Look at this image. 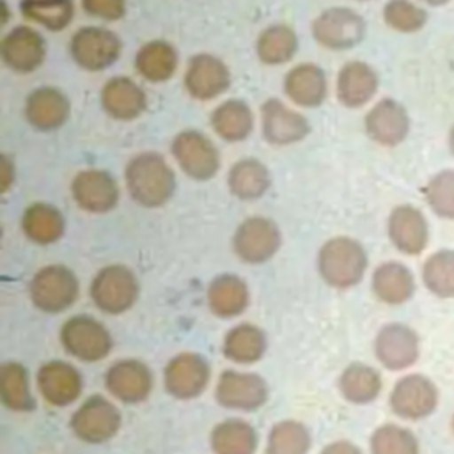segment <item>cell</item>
<instances>
[{
	"label": "cell",
	"mask_w": 454,
	"mask_h": 454,
	"mask_svg": "<svg viewBox=\"0 0 454 454\" xmlns=\"http://www.w3.org/2000/svg\"><path fill=\"white\" fill-rule=\"evenodd\" d=\"M261 121L262 135L273 145L296 144L310 131L309 121L277 98H270L262 103Z\"/></svg>",
	"instance_id": "15"
},
{
	"label": "cell",
	"mask_w": 454,
	"mask_h": 454,
	"mask_svg": "<svg viewBox=\"0 0 454 454\" xmlns=\"http://www.w3.org/2000/svg\"><path fill=\"white\" fill-rule=\"evenodd\" d=\"M20 9L30 21L57 32L64 30L74 16L73 0H23Z\"/></svg>",
	"instance_id": "38"
},
{
	"label": "cell",
	"mask_w": 454,
	"mask_h": 454,
	"mask_svg": "<svg viewBox=\"0 0 454 454\" xmlns=\"http://www.w3.org/2000/svg\"><path fill=\"white\" fill-rule=\"evenodd\" d=\"M383 20L397 32H417L427 21V12L410 0H390L383 7Z\"/></svg>",
	"instance_id": "42"
},
{
	"label": "cell",
	"mask_w": 454,
	"mask_h": 454,
	"mask_svg": "<svg viewBox=\"0 0 454 454\" xmlns=\"http://www.w3.org/2000/svg\"><path fill=\"white\" fill-rule=\"evenodd\" d=\"M365 131L380 145H397L401 144L410 129V119L401 103L385 98L378 101L364 119Z\"/></svg>",
	"instance_id": "20"
},
{
	"label": "cell",
	"mask_w": 454,
	"mask_h": 454,
	"mask_svg": "<svg viewBox=\"0 0 454 454\" xmlns=\"http://www.w3.org/2000/svg\"><path fill=\"white\" fill-rule=\"evenodd\" d=\"M319 454H362V450L351 442L339 440V442L328 443Z\"/></svg>",
	"instance_id": "45"
},
{
	"label": "cell",
	"mask_w": 454,
	"mask_h": 454,
	"mask_svg": "<svg viewBox=\"0 0 454 454\" xmlns=\"http://www.w3.org/2000/svg\"><path fill=\"white\" fill-rule=\"evenodd\" d=\"M376 90L378 74L365 62H348L337 74V98L348 108H358L365 105L376 94Z\"/></svg>",
	"instance_id": "26"
},
{
	"label": "cell",
	"mask_w": 454,
	"mask_h": 454,
	"mask_svg": "<svg viewBox=\"0 0 454 454\" xmlns=\"http://www.w3.org/2000/svg\"><path fill=\"white\" fill-rule=\"evenodd\" d=\"M298 50V37L287 25H271L264 28L255 43V51L261 62L278 66L294 57Z\"/></svg>",
	"instance_id": "37"
},
{
	"label": "cell",
	"mask_w": 454,
	"mask_h": 454,
	"mask_svg": "<svg viewBox=\"0 0 454 454\" xmlns=\"http://www.w3.org/2000/svg\"><path fill=\"white\" fill-rule=\"evenodd\" d=\"M82 7L94 18L115 21L126 12V0H82Z\"/></svg>",
	"instance_id": "44"
},
{
	"label": "cell",
	"mask_w": 454,
	"mask_h": 454,
	"mask_svg": "<svg viewBox=\"0 0 454 454\" xmlns=\"http://www.w3.org/2000/svg\"><path fill=\"white\" fill-rule=\"evenodd\" d=\"M21 227L30 241L37 245H51L64 232V218L57 207L35 202L25 209Z\"/></svg>",
	"instance_id": "33"
},
{
	"label": "cell",
	"mask_w": 454,
	"mask_h": 454,
	"mask_svg": "<svg viewBox=\"0 0 454 454\" xmlns=\"http://www.w3.org/2000/svg\"><path fill=\"white\" fill-rule=\"evenodd\" d=\"M12 183V163L7 156H4V179H2V192H7V188Z\"/></svg>",
	"instance_id": "46"
},
{
	"label": "cell",
	"mask_w": 454,
	"mask_h": 454,
	"mask_svg": "<svg viewBox=\"0 0 454 454\" xmlns=\"http://www.w3.org/2000/svg\"><path fill=\"white\" fill-rule=\"evenodd\" d=\"M236 255L250 264L266 262L271 259L282 245V234L278 225L264 216H252L239 223L234 232Z\"/></svg>",
	"instance_id": "9"
},
{
	"label": "cell",
	"mask_w": 454,
	"mask_h": 454,
	"mask_svg": "<svg viewBox=\"0 0 454 454\" xmlns=\"http://www.w3.org/2000/svg\"><path fill=\"white\" fill-rule=\"evenodd\" d=\"M0 53L9 69L25 74L44 62L46 43L37 30L21 25L4 35Z\"/></svg>",
	"instance_id": "17"
},
{
	"label": "cell",
	"mask_w": 454,
	"mask_h": 454,
	"mask_svg": "<svg viewBox=\"0 0 454 454\" xmlns=\"http://www.w3.org/2000/svg\"><path fill=\"white\" fill-rule=\"evenodd\" d=\"M426 4H429V5H443V4H447L449 0H424Z\"/></svg>",
	"instance_id": "48"
},
{
	"label": "cell",
	"mask_w": 454,
	"mask_h": 454,
	"mask_svg": "<svg viewBox=\"0 0 454 454\" xmlns=\"http://www.w3.org/2000/svg\"><path fill=\"white\" fill-rule=\"evenodd\" d=\"M69 99L55 87H39L25 101V117L39 131H53L69 117Z\"/></svg>",
	"instance_id": "23"
},
{
	"label": "cell",
	"mask_w": 454,
	"mask_h": 454,
	"mask_svg": "<svg viewBox=\"0 0 454 454\" xmlns=\"http://www.w3.org/2000/svg\"><path fill=\"white\" fill-rule=\"evenodd\" d=\"M413 289V275L401 262H383L372 273V291L385 303H403L411 298Z\"/></svg>",
	"instance_id": "29"
},
{
	"label": "cell",
	"mask_w": 454,
	"mask_h": 454,
	"mask_svg": "<svg viewBox=\"0 0 454 454\" xmlns=\"http://www.w3.org/2000/svg\"><path fill=\"white\" fill-rule=\"evenodd\" d=\"M449 145H450V151H452V154H454V126H452L450 135H449Z\"/></svg>",
	"instance_id": "47"
},
{
	"label": "cell",
	"mask_w": 454,
	"mask_h": 454,
	"mask_svg": "<svg viewBox=\"0 0 454 454\" xmlns=\"http://www.w3.org/2000/svg\"><path fill=\"white\" fill-rule=\"evenodd\" d=\"M266 351L264 332L250 323L231 328L223 339V355L236 364H254Z\"/></svg>",
	"instance_id": "34"
},
{
	"label": "cell",
	"mask_w": 454,
	"mask_h": 454,
	"mask_svg": "<svg viewBox=\"0 0 454 454\" xmlns=\"http://www.w3.org/2000/svg\"><path fill=\"white\" fill-rule=\"evenodd\" d=\"M108 392L128 404L144 401L153 388V374L149 367L135 358L119 360L105 374Z\"/></svg>",
	"instance_id": "18"
},
{
	"label": "cell",
	"mask_w": 454,
	"mask_h": 454,
	"mask_svg": "<svg viewBox=\"0 0 454 454\" xmlns=\"http://www.w3.org/2000/svg\"><path fill=\"white\" fill-rule=\"evenodd\" d=\"M28 293L39 310L57 314L74 303L78 296V280L67 266L50 264L34 275Z\"/></svg>",
	"instance_id": "4"
},
{
	"label": "cell",
	"mask_w": 454,
	"mask_h": 454,
	"mask_svg": "<svg viewBox=\"0 0 454 454\" xmlns=\"http://www.w3.org/2000/svg\"><path fill=\"white\" fill-rule=\"evenodd\" d=\"M165 388L176 399H193L209 383V365L199 353H179L165 367Z\"/></svg>",
	"instance_id": "13"
},
{
	"label": "cell",
	"mask_w": 454,
	"mask_h": 454,
	"mask_svg": "<svg viewBox=\"0 0 454 454\" xmlns=\"http://www.w3.org/2000/svg\"><path fill=\"white\" fill-rule=\"evenodd\" d=\"M227 184L231 193L239 200H257L268 192L271 176L264 163L254 158H245L231 167Z\"/></svg>",
	"instance_id": "28"
},
{
	"label": "cell",
	"mask_w": 454,
	"mask_h": 454,
	"mask_svg": "<svg viewBox=\"0 0 454 454\" xmlns=\"http://www.w3.org/2000/svg\"><path fill=\"white\" fill-rule=\"evenodd\" d=\"M436 387L422 374L401 378L390 394V406L394 413L410 420L427 417L436 408Z\"/></svg>",
	"instance_id": "14"
},
{
	"label": "cell",
	"mask_w": 454,
	"mask_h": 454,
	"mask_svg": "<svg viewBox=\"0 0 454 454\" xmlns=\"http://www.w3.org/2000/svg\"><path fill=\"white\" fill-rule=\"evenodd\" d=\"M367 268L364 247L348 236L328 239L317 254V270L323 280L337 289L356 286Z\"/></svg>",
	"instance_id": "2"
},
{
	"label": "cell",
	"mask_w": 454,
	"mask_h": 454,
	"mask_svg": "<svg viewBox=\"0 0 454 454\" xmlns=\"http://www.w3.org/2000/svg\"><path fill=\"white\" fill-rule=\"evenodd\" d=\"M60 342L69 355L83 362L105 358L114 344L108 330L90 316L69 317L62 325Z\"/></svg>",
	"instance_id": "5"
},
{
	"label": "cell",
	"mask_w": 454,
	"mask_h": 454,
	"mask_svg": "<svg viewBox=\"0 0 454 454\" xmlns=\"http://www.w3.org/2000/svg\"><path fill=\"white\" fill-rule=\"evenodd\" d=\"M372 454H419V442L415 434L404 427L385 424L371 436Z\"/></svg>",
	"instance_id": "41"
},
{
	"label": "cell",
	"mask_w": 454,
	"mask_h": 454,
	"mask_svg": "<svg viewBox=\"0 0 454 454\" xmlns=\"http://www.w3.org/2000/svg\"><path fill=\"white\" fill-rule=\"evenodd\" d=\"M74 202L89 213H106L117 206L119 188L106 170L89 168L74 176L71 183Z\"/></svg>",
	"instance_id": "16"
},
{
	"label": "cell",
	"mask_w": 454,
	"mask_h": 454,
	"mask_svg": "<svg viewBox=\"0 0 454 454\" xmlns=\"http://www.w3.org/2000/svg\"><path fill=\"white\" fill-rule=\"evenodd\" d=\"M374 351L387 369L401 371L415 364L419 356V337L406 325H385L376 335Z\"/></svg>",
	"instance_id": "19"
},
{
	"label": "cell",
	"mask_w": 454,
	"mask_h": 454,
	"mask_svg": "<svg viewBox=\"0 0 454 454\" xmlns=\"http://www.w3.org/2000/svg\"><path fill=\"white\" fill-rule=\"evenodd\" d=\"M121 39L103 27H82L69 43L73 60L87 71H101L110 67L121 55Z\"/></svg>",
	"instance_id": "7"
},
{
	"label": "cell",
	"mask_w": 454,
	"mask_h": 454,
	"mask_svg": "<svg viewBox=\"0 0 454 454\" xmlns=\"http://www.w3.org/2000/svg\"><path fill=\"white\" fill-rule=\"evenodd\" d=\"M90 298L99 310L106 314H122L138 298V280L128 266H105L92 278Z\"/></svg>",
	"instance_id": "3"
},
{
	"label": "cell",
	"mask_w": 454,
	"mask_h": 454,
	"mask_svg": "<svg viewBox=\"0 0 454 454\" xmlns=\"http://www.w3.org/2000/svg\"><path fill=\"white\" fill-rule=\"evenodd\" d=\"M339 390L346 401L365 404L378 397L381 390V378L376 369L355 362L342 371L339 378Z\"/></svg>",
	"instance_id": "35"
},
{
	"label": "cell",
	"mask_w": 454,
	"mask_h": 454,
	"mask_svg": "<svg viewBox=\"0 0 454 454\" xmlns=\"http://www.w3.org/2000/svg\"><path fill=\"white\" fill-rule=\"evenodd\" d=\"M147 105L145 92L138 83L126 76L110 78L101 90L103 110L117 121L137 119Z\"/></svg>",
	"instance_id": "24"
},
{
	"label": "cell",
	"mask_w": 454,
	"mask_h": 454,
	"mask_svg": "<svg viewBox=\"0 0 454 454\" xmlns=\"http://www.w3.org/2000/svg\"><path fill=\"white\" fill-rule=\"evenodd\" d=\"M388 238L392 245L408 255L420 254L429 239L424 215L413 206H397L388 216Z\"/></svg>",
	"instance_id": "22"
},
{
	"label": "cell",
	"mask_w": 454,
	"mask_h": 454,
	"mask_svg": "<svg viewBox=\"0 0 454 454\" xmlns=\"http://www.w3.org/2000/svg\"><path fill=\"white\" fill-rule=\"evenodd\" d=\"M124 179L131 199L144 207H160L176 190V176L165 158L145 151L129 160Z\"/></svg>",
	"instance_id": "1"
},
{
	"label": "cell",
	"mask_w": 454,
	"mask_h": 454,
	"mask_svg": "<svg viewBox=\"0 0 454 454\" xmlns=\"http://www.w3.org/2000/svg\"><path fill=\"white\" fill-rule=\"evenodd\" d=\"M314 39L328 50H349L365 35L364 18L349 7H330L312 21Z\"/></svg>",
	"instance_id": "6"
},
{
	"label": "cell",
	"mask_w": 454,
	"mask_h": 454,
	"mask_svg": "<svg viewBox=\"0 0 454 454\" xmlns=\"http://www.w3.org/2000/svg\"><path fill=\"white\" fill-rule=\"evenodd\" d=\"M429 207L442 218H454V170L438 172L424 188Z\"/></svg>",
	"instance_id": "43"
},
{
	"label": "cell",
	"mask_w": 454,
	"mask_h": 454,
	"mask_svg": "<svg viewBox=\"0 0 454 454\" xmlns=\"http://www.w3.org/2000/svg\"><path fill=\"white\" fill-rule=\"evenodd\" d=\"M209 442L215 454H255L257 431L241 419H227L215 426Z\"/></svg>",
	"instance_id": "31"
},
{
	"label": "cell",
	"mask_w": 454,
	"mask_h": 454,
	"mask_svg": "<svg viewBox=\"0 0 454 454\" xmlns=\"http://www.w3.org/2000/svg\"><path fill=\"white\" fill-rule=\"evenodd\" d=\"M0 399L14 411H32L35 399L30 392L28 372L18 362H7L0 367Z\"/></svg>",
	"instance_id": "36"
},
{
	"label": "cell",
	"mask_w": 454,
	"mask_h": 454,
	"mask_svg": "<svg viewBox=\"0 0 454 454\" xmlns=\"http://www.w3.org/2000/svg\"><path fill=\"white\" fill-rule=\"evenodd\" d=\"M229 85V67L218 57L211 53H199L188 60L184 71V89L192 98L207 101L223 94Z\"/></svg>",
	"instance_id": "12"
},
{
	"label": "cell",
	"mask_w": 454,
	"mask_h": 454,
	"mask_svg": "<svg viewBox=\"0 0 454 454\" xmlns=\"http://www.w3.org/2000/svg\"><path fill=\"white\" fill-rule=\"evenodd\" d=\"M452 426H454V420H452Z\"/></svg>",
	"instance_id": "49"
},
{
	"label": "cell",
	"mask_w": 454,
	"mask_h": 454,
	"mask_svg": "<svg viewBox=\"0 0 454 454\" xmlns=\"http://www.w3.org/2000/svg\"><path fill=\"white\" fill-rule=\"evenodd\" d=\"M82 374L67 362L51 360L37 371V387L46 403L67 406L82 394Z\"/></svg>",
	"instance_id": "21"
},
{
	"label": "cell",
	"mask_w": 454,
	"mask_h": 454,
	"mask_svg": "<svg viewBox=\"0 0 454 454\" xmlns=\"http://www.w3.org/2000/svg\"><path fill=\"white\" fill-rule=\"evenodd\" d=\"M284 90L287 98L300 106H319L328 94L326 74L316 64H298L286 74Z\"/></svg>",
	"instance_id": "25"
},
{
	"label": "cell",
	"mask_w": 454,
	"mask_h": 454,
	"mask_svg": "<svg viewBox=\"0 0 454 454\" xmlns=\"http://www.w3.org/2000/svg\"><path fill=\"white\" fill-rule=\"evenodd\" d=\"M172 154L181 170L197 181L211 179L220 168L216 145L200 131L186 129L172 140Z\"/></svg>",
	"instance_id": "8"
},
{
	"label": "cell",
	"mask_w": 454,
	"mask_h": 454,
	"mask_svg": "<svg viewBox=\"0 0 454 454\" xmlns=\"http://www.w3.org/2000/svg\"><path fill=\"white\" fill-rule=\"evenodd\" d=\"M216 401L223 408L250 411L262 406L268 399V385L255 372L241 371H223L218 378Z\"/></svg>",
	"instance_id": "11"
},
{
	"label": "cell",
	"mask_w": 454,
	"mask_h": 454,
	"mask_svg": "<svg viewBox=\"0 0 454 454\" xmlns=\"http://www.w3.org/2000/svg\"><path fill=\"white\" fill-rule=\"evenodd\" d=\"M121 427V413L103 395H90L71 417V429L87 443H103Z\"/></svg>",
	"instance_id": "10"
},
{
	"label": "cell",
	"mask_w": 454,
	"mask_h": 454,
	"mask_svg": "<svg viewBox=\"0 0 454 454\" xmlns=\"http://www.w3.org/2000/svg\"><path fill=\"white\" fill-rule=\"evenodd\" d=\"M211 126L216 135L227 142L245 140L254 128L250 106L241 99H227L211 114Z\"/></svg>",
	"instance_id": "30"
},
{
	"label": "cell",
	"mask_w": 454,
	"mask_h": 454,
	"mask_svg": "<svg viewBox=\"0 0 454 454\" xmlns=\"http://www.w3.org/2000/svg\"><path fill=\"white\" fill-rule=\"evenodd\" d=\"M310 443V433L301 422L280 420L268 434L266 454H307Z\"/></svg>",
	"instance_id": "39"
},
{
	"label": "cell",
	"mask_w": 454,
	"mask_h": 454,
	"mask_svg": "<svg viewBox=\"0 0 454 454\" xmlns=\"http://www.w3.org/2000/svg\"><path fill=\"white\" fill-rule=\"evenodd\" d=\"M422 278L426 287L440 296H454V250H440L433 254L422 268Z\"/></svg>",
	"instance_id": "40"
},
{
	"label": "cell",
	"mask_w": 454,
	"mask_h": 454,
	"mask_svg": "<svg viewBox=\"0 0 454 454\" xmlns=\"http://www.w3.org/2000/svg\"><path fill=\"white\" fill-rule=\"evenodd\" d=\"M135 67L149 82H167L177 69V51L167 41H149L137 51Z\"/></svg>",
	"instance_id": "32"
},
{
	"label": "cell",
	"mask_w": 454,
	"mask_h": 454,
	"mask_svg": "<svg viewBox=\"0 0 454 454\" xmlns=\"http://www.w3.org/2000/svg\"><path fill=\"white\" fill-rule=\"evenodd\" d=\"M207 305L218 317H234L248 305V289L238 275H218L207 287Z\"/></svg>",
	"instance_id": "27"
}]
</instances>
